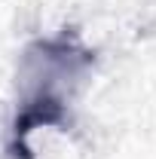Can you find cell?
I'll return each instance as SVG.
<instances>
[{"label":"cell","instance_id":"1","mask_svg":"<svg viewBox=\"0 0 156 159\" xmlns=\"http://www.w3.org/2000/svg\"><path fill=\"white\" fill-rule=\"evenodd\" d=\"M95 55L80 43L74 34H58L52 40H37L28 52H25V80H31V86L25 89L21 107L16 110L12 119V135H9V156L12 159H34L31 153V132L43 125H55L67 129V101L58 89V80L77 77Z\"/></svg>","mask_w":156,"mask_h":159}]
</instances>
